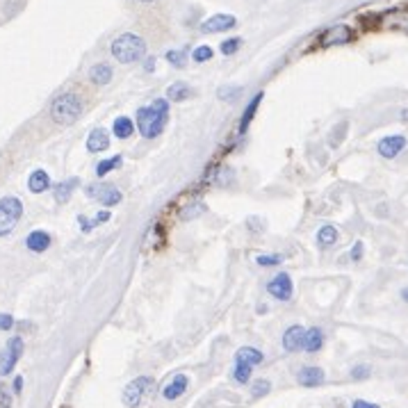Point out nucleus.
<instances>
[{"label":"nucleus","mask_w":408,"mask_h":408,"mask_svg":"<svg viewBox=\"0 0 408 408\" xmlns=\"http://www.w3.org/2000/svg\"><path fill=\"white\" fill-rule=\"evenodd\" d=\"M80 115H82V101L73 92L57 96L53 101V105H50V117H53V121H55V124H59V126L75 124Z\"/></svg>","instance_id":"7ed1b4c3"},{"label":"nucleus","mask_w":408,"mask_h":408,"mask_svg":"<svg viewBox=\"0 0 408 408\" xmlns=\"http://www.w3.org/2000/svg\"><path fill=\"white\" fill-rule=\"evenodd\" d=\"M153 68H155V59L153 57H149V59H146V64H144V71H153Z\"/></svg>","instance_id":"37998d69"},{"label":"nucleus","mask_w":408,"mask_h":408,"mask_svg":"<svg viewBox=\"0 0 408 408\" xmlns=\"http://www.w3.org/2000/svg\"><path fill=\"white\" fill-rule=\"evenodd\" d=\"M112 130H115V135L119 137V140H128V137L135 133V121L130 117H117Z\"/></svg>","instance_id":"b1692460"},{"label":"nucleus","mask_w":408,"mask_h":408,"mask_svg":"<svg viewBox=\"0 0 408 408\" xmlns=\"http://www.w3.org/2000/svg\"><path fill=\"white\" fill-rule=\"evenodd\" d=\"M135 121H137V130H140L142 137H146V140L158 137L169 121V101L158 99V101H153L151 105L140 108L137 110Z\"/></svg>","instance_id":"f257e3e1"},{"label":"nucleus","mask_w":408,"mask_h":408,"mask_svg":"<svg viewBox=\"0 0 408 408\" xmlns=\"http://www.w3.org/2000/svg\"><path fill=\"white\" fill-rule=\"evenodd\" d=\"M354 37H356V34H354V30L349 28V25L337 23V25H331V28H326L322 32L319 43H322L324 48H328V46H342V43H349Z\"/></svg>","instance_id":"6e6552de"},{"label":"nucleus","mask_w":408,"mask_h":408,"mask_svg":"<svg viewBox=\"0 0 408 408\" xmlns=\"http://www.w3.org/2000/svg\"><path fill=\"white\" fill-rule=\"evenodd\" d=\"M192 87L189 85H185V82H173L169 89H167V101L171 103H183V101H187L189 96H192Z\"/></svg>","instance_id":"4be33fe9"},{"label":"nucleus","mask_w":408,"mask_h":408,"mask_svg":"<svg viewBox=\"0 0 408 408\" xmlns=\"http://www.w3.org/2000/svg\"><path fill=\"white\" fill-rule=\"evenodd\" d=\"M25 247H28L32 254H43L50 247V235L46 231H32L28 240H25Z\"/></svg>","instance_id":"f3484780"},{"label":"nucleus","mask_w":408,"mask_h":408,"mask_svg":"<svg viewBox=\"0 0 408 408\" xmlns=\"http://www.w3.org/2000/svg\"><path fill=\"white\" fill-rule=\"evenodd\" d=\"M121 162H124V158H121V155H112V158H108V160H101L99 167H96V176L99 178L108 176L110 171H115V169L121 167Z\"/></svg>","instance_id":"a878e982"},{"label":"nucleus","mask_w":408,"mask_h":408,"mask_svg":"<svg viewBox=\"0 0 408 408\" xmlns=\"http://www.w3.org/2000/svg\"><path fill=\"white\" fill-rule=\"evenodd\" d=\"M269 390H272V384H269L267 379H258L254 386H251V395H254L256 399L258 397H265V395H269Z\"/></svg>","instance_id":"c756f323"},{"label":"nucleus","mask_w":408,"mask_h":408,"mask_svg":"<svg viewBox=\"0 0 408 408\" xmlns=\"http://www.w3.org/2000/svg\"><path fill=\"white\" fill-rule=\"evenodd\" d=\"M14 326H16L14 317L7 315V312H0V331H12Z\"/></svg>","instance_id":"e433bc0d"},{"label":"nucleus","mask_w":408,"mask_h":408,"mask_svg":"<svg viewBox=\"0 0 408 408\" xmlns=\"http://www.w3.org/2000/svg\"><path fill=\"white\" fill-rule=\"evenodd\" d=\"M78 185H80V180H78V178H66V180H62L59 185H55V189H53L55 201H57V203H66L68 198L73 196V192L78 189Z\"/></svg>","instance_id":"6ab92c4d"},{"label":"nucleus","mask_w":408,"mask_h":408,"mask_svg":"<svg viewBox=\"0 0 408 408\" xmlns=\"http://www.w3.org/2000/svg\"><path fill=\"white\" fill-rule=\"evenodd\" d=\"M0 408H12V395L10 388L0 384Z\"/></svg>","instance_id":"f704fd0d"},{"label":"nucleus","mask_w":408,"mask_h":408,"mask_svg":"<svg viewBox=\"0 0 408 408\" xmlns=\"http://www.w3.org/2000/svg\"><path fill=\"white\" fill-rule=\"evenodd\" d=\"M142 3H151V0H142Z\"/></svg>","instance_id":"a18cd8bd"},{"label":"nucleus","mask_w":408,"mask_h":408,"mask_svg":"<svg viewBox=\"0 0 408 408\" xmlns=\"http://www.w3.org/2000/svg\"><path fill=\"white\" fill-rule=\"evenodd\" d=\"M189 388V377L187 374H176L167 386H164L162 390V397L167 399V402H176V399H180Z\"/></svg>","instance_id":"f8f14e48"},{"label":"nucleus","mask_w":408,"mask_h":408,"mask_svg":"<svg viewBox=\"0 0 408 408\" xmlns=\"http://www.w3.org/2000/svg\"><path fill=\"white\" fill-rule=\"evenodd\" d=\"M263 360H265V356H263V351H258L256 347H242V349L235 354V363H247V365H251V367L260 365Z\"/></svg>","instance_id":"aec40b11"},{"label":"nucleus","mask_w":408,"mask_h":408,"mask_svg":"<svg viewBox=\"0 0 408 408\" xmlns=\"http://www.w3.org/2000/svg\"><path fill=\"white\" fill-rule=\"evenodd\" d=\"M402 299L408 303V288H402Z\"/></svg>","instance_id":"c03bdc74"},{"label":"nucleus","mask_w":408,"mask_h":408,"mask_svg":"<svg viewBox=\"0 0 408 408\" xmlns=\"http://www.w3.org/2000/svg\"><path fill=\"white\" fill-rule=\"evenodd\" d=\"M23 337L21 335H14L7 340V344L0 349V377H7L10 372H14L16 363L21 360V354H23Z\"/></svg>","instance_id":"423d86ee"},{"label":"nucleus","mask_w":408,"mask_h":408,"mask_svg":"<svg viewBox=\"0 0 408 408\" xmlns=\"http://www.w3.org/2000/svg\"><path fill=\"white\" fill-rule=\"evenodd\" d=\"M23 217V203L16 196L0 198V238L10 235Z\"/></svg>","instance_id":"20e7f679"},{"label":"nucleus","mask_w":408,"mask_h":408,"mask_svg":"<svg viewBox=\"0 0 408 408\" xmlns=\"http://www.w3.org/2000/svg\"><path fill=\"white\" fill-rule=\"evenodd\" d=\"M153 386H155V381L151 377H137L135 381H130L124 388V406L140 408L144 404V399L151 395Z\"/></svg>","instance_id":"39448f33"},{"label":"nucleus","mask_w":408,"mask_h":408,"mask_svg":"<svg viewBox=\"0 0 408 408\" xmlns=\"http://www.w3.org/2000/svg\"><path fill=\"white\" fill-rule=\"evenodd\" d=\"M192 57H194V62H207V59L212 57V48L210 46H198V48H194Z\"/></svg>","instance_id":"72a5a7b5"},{"label":"nucleus","mask_w":408,"mask_h":408,"mask_svg":"<svg viewBox=\"0 0 408 408\" xmlns=\"http://www.w3.org/2000/svg\"><path fill=\"white\" fill-rule=\"evenodd\" d=\"M205 212V205L201 203V201H196V203H192V205H185L183 210H180V219H196L198 214H203Z\"/></svg>","instance_id":"cd10ccee"},{"label":"nucleus","mask_w":408,"mask_h":408,"mask_svg":"<svg viewBox=\"0 0 408 408\" xmlns=\"http://www.w3.org/2000/svg\"><path fill=\"white\" fill-rule=\"evenodd\" d=\"M110 217H112V214H110L108 210H103V212H99L96 217H94V224H96V226H99V224H103V221H108V219H110Z\"/></svg>","instance_id":"a19ab883"},{"label":"nucleus","mask_w":408,"mask_h":408,"mask_svg":"<svg viewBox=\"0 0 408 408\" xmlns=\"http://www.w3.org/2000/svg\"><path fill=\"white\" fill-rule=\"evenodd\" d=\"M372 377V367L370 365H354L351 367V379L354 381H365Z\"/></svg>","instance_id":"2f4dec72"},{"label":"nucleus","mask_w":408,"mask_h":408,"mask_svg":"<svg viewBox=\"0 0 408 408\" xmlns=\"http://www.w3.org/2000/svg\"><path fill=\"white\" fill-rule=\"evenodd\" d=\"M78 226L82 228V233H92V228H94L96 224H94V219H87L85 214H80V217H78Z\"/></svg>","instance_id":"58836bf2"},{"label":"nucleus","mask_w":408,"mask_h":408,"mask_svg":"<svg viewBox=\"0 0 408 408\" xmlns=\"http://www.w3.org/2000/svg\"><path fill=\"white\" fill-rule=\"evenodd\" d=\"M240 46H242V39L240 37H231V39H226L221 46H219V50L224 55H235L238 50H240Z\"/></svg>","instance_id":"c85d7f7f"},{"label":"nucleus","mask_w":408,"mask_h":408,"mask_svg":"<svg viewBox=\"0 0 408 408\" xmlns=\"http://www.w3.org/2000/svg\"><path fill=\"white\" fill-rule=\"evenodd\" d=\"M235 25H238V19L233 14H214V16H210V19H205L201 23V32H205V34H219V32L235 28Z\"/></svg>","instance_id":"9d476101"},{"label":"nucleus","mask_w":408,"mask_h":408,"mask_svg":"<svg viewBox=\"0 0 408 408\" xmlns=\"http://www.w3.org/2000/svg\"><path fill=\"white\" fill-rule=\"evenodd\" d=\"M292 279H290V274H279V276H274L272 281L267 283V292L272 294L274 299H279V301H290L292 299Z\"/></svg>","instance_id":"9b49d317"},{"label":"nucleus","mask_w":408,"mask_h":408,"mask_svg":"<svg viewBox=\"0 0 408 408\" xmlns=\"http://www.w3.org/2000/svg\"><path fill=\"white\" fill-rule=\"evenodd\" d=\"M89 80L94 85H108L112 80V66L105 64V62H99V64H94L92 66V71H89Z\"/></svg>","instance_id":"5701e85b"},{"label":"nucleus","mask_w":408,"mask_h":408,"mask_svg":"<svg viewBox=\"0 0 408 408\" xmlns=\"http://www.w3.org/2000/svg\"><path fill=\"white\" fill-rule=\"evenodd\" d=\"M110 149V135L105 128L92 130L89 137H87V151L89 153H103Z\"/></svg>","instance_id":"2eb2a0df"},{"label":"nucleus","mask_w":408,"mask_h":408,"mask_svg":"<svg viewBox=\"0 0 408 408\" xmlns=\"http://www.w3.org/2000/svg\"><path fill=\"white\" fill-rule=\"evenodd\" d=\"M251 365H247V363H235V372H233V377H235V381L240 386H245L251 381Z\"/></svg>","instance_id":"bb28decb"},{"label":"nucleus","mask_w":408,"mask_h":408,"mask_svg":"<svg viewBox=\"0 0 408 408\" xmlns=\"http://www.w3.org/2000/svg\"><path fill=\"white\" fill-rule=\"evenodd\" d=\"M363 251H365V247H363V242H354V247L349 251V256L354 263H358V260H363Z\"/></svg>","instance_id":"4c0bfd02"},{"label":"nucleus","mask_w":408,"mask_h":408,"mask_svg":"<svg viewBox=\"0 0 408 408\" xmlns=\"http://www.w3.org/2000/svg\"><path fill=\"white\" fill-rule=\"evenodd\" d=\"M406 144H408V140L404 135H388V137H384V140L379 142L377 151H379L381 158L393 160V158H397V155L406 149Z\"/></svg>","instance_id":"1a4fd4ad"},{"label":"nucleus","mask_w":408,"mask_h":408,"mask_svg":"<svg viewBox=\"0 0 408 408\" xmlns=\"http://www.w3.org/2000/svg\"><path fill=\"white\" fill-rule=\"evenodd\" d=\"M351 408H381L379 404H372V402H365V399H356L351 404Z\"/></svg>","instance_id":"ea45409f"},{"label":"nucleus","mask_w":408,"mask_h":408,"mask_svg":"<svg viewBox=\"0 0 408 408\" xmlns=\"http://www.w3.org/2000/svg\"><path fill=\"white\" fill-rule=\"evenodd\" d=\"M303 344H306V328L299 324L290 326L283 335V349L292 354V351L303 349Z\"/></svg>","instance_id":"ddd939ff"},{"label":"nucleus","mask_w":408,"mask_h":408,"mask_svg":"<svg viewBox=\"0 0 408 408\" xmlns=\"http://www.w3.org/2000/svg\"><path fill=\"white\" fill-rule=\"evenodd\" d=\"M110 50H112V55H115L117 62L133 64V62H140V59L146 55V41L140 37V34L124 32L112 41Z\"/></svg>","instance_id":"f03ea898"},{"label":"nucleus","mask_w":408,"mask_h":408,"mask_svg":"<svg viewBox=\"0 0 408 408\" xmlns=\"http://www.w3.org/2000/svg\"><path fill=\"white\" fill-rule=\"evenodd\" d=\"M167 59H169V64L176 66V68H183L185 66V53H183V50H169Z\"/></svg>","instance_id":"473e14b6"},{"label":"nucleus","mask_w":408,"mask_h":408,"mask_svg":"<svg viewBox=\"0 0 408 408\" xmlns=\"http://www.w3.org/2000/svg\"><path fill=\"white\" fill-rule=\"evenodd\" d=\"M263 99H265V94L263 92H258L254 99H251V103L245 108V115H242V121H240V135H245L247 130H249V126H251V121H254V117H256V112H258V108H260V103H263Z\"/></svg>","instance_id":"a211bd4d"},{"label":"nucleus","mask_w":408,"mask_h":408,"mask_svg":"<svg viewBox=\"0 0 408 408\" xmlns=\"http://www.w3.org/2000/svg\"><path fill=\"white\" fill-rule=\"evenodd\" d=\"M28 189H30L32 194H41V192H46V189H50V176H48V171L34 169L30 173V178H28Z\"/></svg>","instance_id":"dca6fc26"},{"label":"nucleus","mask_w":408,"mask_h":408,"mask_svg":"<svg viewBox=\"0 0 408 408\" xmlns=\"http://www.w3.org/2000/svg\"><path fill=\"white\" fill-rule=\"evenodd\" d=\"M85 194L89 196V198H96V201L101 203V205H105V207H115V205H119L121 203V192L115 187V185H87V189H85Z\"/></svg>","instance_id":"0eeeda50"},{"label":"nucleus","mask_w":408,"mask_h":408,"mask_svg":"<svg viewBox=\"0 0 408 408\" xmlns=\"http://www.w3.org/2000/svg\"><path fill=\"white\" fill-rule=\"evenodd\" d=\"M12 388H14V393H21V388H23V377H16Z\"/></svg>","instance_id":"79ce46f5"},{"label":"nucleus","mask_w":408,"mask_h":408,"mask_svg":"<svg viewBox=\"0 0 408 408\" xmlns=\"http://www.w3.org/2000/svg\"><path fill=\"white\" fill-rule=\"evenodd\" d=\"M337 238H340V235H337V228H335V226H328V224H326V226H322V228L317 231V245L322 247V249L333 247L335 242H337Z\"/></svg>","instance_id":"393cba45"},{"label":"nucleus","mask_w":408,"mask_h":408,"mask_svg":"<svg viewBox=\"0 0 408 408\" xmlns=\"http://www.w3.org/2000/svg\"><path fill=\"white\" fill-rule=\"evenodd\" d=\"M297 381L303 388H317L326 381V374L322 367H303L297 374Z\"/></svg>","instance_id":"4468645a"},{"label":"nucleus","mask_w":408,"mask_h":408,"mask_svg":"<svg viewBox=\"0 0 408 408\" xmlns=\"http://www.w3.org/2000/svg\"><path fill=\"white\" fill-rule=\"evenodd\" d=\"M324 344V331L319 326H312V328H306V344H303V349L315 354L322 349Z\"/></svg>","instance_id":"412c9836"},{"label":"nucleus","mask_w":408,"mask_h":408,"mask_svg":"<svg viewBox=\"0 0 408 408\" xmlns=\"http://www.w3.org/2000/svg\"><path fill=\"white\" fill-rule=\"evenodd\" d=\"M256 263L260 267H274V265H279L281 263V256H258L256 258Z\"/></svg>","instance_id":"c9c22d12"},{"label":"nucleus","mask_w":408,"mask_h":408,"mask_svg":"<svg viewBox=\"0 0 408 408\" xmlns=\"http://www.w3.org/2000/svg\"><path fill=\"white\" fill-rule=\"evenodd\" d=\"M240 87H219V92H217V96L221 101H235L240 96Z\"/></svg>","instance_id":"7c9ffc66"}]
</instances>
